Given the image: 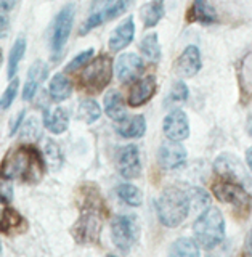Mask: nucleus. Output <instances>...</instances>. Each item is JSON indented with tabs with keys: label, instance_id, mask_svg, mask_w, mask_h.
<instances>
[{
	"label": "nucleus",
	"instance_id": "f257e3e1",
	"mask_svg": "<svg viewBox=\"0 0 252 257\" xmlns=\"http://www.w3.org/2000/svg\"><path fill=\"white\" fill-rule=\"evenodd\" d=\"M44 174L42 156L34 148L21 147L10 151L0 166V177L4 180L21 179L26 182H37Z\"/></svg>",
	"mask_w": 252,
	"mask_h": 257
},
{
	"label": "nucleus",
	"instance_id": "f03ea898",
	"mask_svg": "<svg viewBox=\"0 0 252 257\" xmlns=\"http://www.w3.org/2000/svg\"><path fill=\"white\" fill-rule=\"evenodd\" d=\"M156 212L159 222L167 228H175L190 214V201L186 191L169 187L161 193V196L156 203Z\"/></svg>",
	"mask_w": 252,
	"mask_h": 257
},
{
	"label": "nucleus",
	"instance_id": "7ed1b4c3",
	"mask_svg": "<svg viewBox=\"0 0 252 257\" xmlns=\"http://www.w3.org/2000/svg\"><path fill=\"white\" fill-rule=\"evenodd\" d=\"M193 233L194 241L207 251L220 244L225 238V219L218 207L204 209L193 223Z\"/></svg>",
	"mask_w": 252,
	"mask_h": 257
},
{
	"label": "nucleus",
	"instance_id": "20e7f679",
	"mask_svg": "<svg viewBox=\"0 0 252 257\" xmlns=\"http://www.w3.org/2000/svg\"><path fill=\"white\" fill-rule=\"evenodd\" d=\"M112 76V61L109 56L101 55L98 58L88 61L80 74L84 87L90 92H101L109 84Z\"/></svg>",
	"mask_w": 252,
	"mask_h": 257
},
{
	"label": "nucleus",
	"instance_id": "39448f33",
	"mask_svg": "<svg viewBox=\"0 0 252 257\" xmlns=\"http://www.w3.org/2000/svg\"><path fill=\"white\" fill-rule=\"evenodd\" d=\"M138 233L140 228L134 215H116L111 220V238L120 252H129L132 249L138 239Z\"/></svg>",
	"mask_w": 252,
	"mask_h": 257
},
{
	"label": "nucleus",
	"instance_id": "423d86ee",
	"mask_svg": "<svg viewBox=\"0 0 252 257\" xmlns=\"http://www.w3.org/2000/svg\"><path fill=\"white\" fill-rule=\"evenodd\" d=\"M214 171L220 179L238 183L246 190L252 187V179L247 169L239 161V158L230 155V153H223V155H220L214 161Z\"/></svg>",
	"mask_w": 252,
	"mask_h": 257
},
{
	"label": "nucleus",
	"instance_id": "0eeeda50",
	"mask_svg": "<svg viewBox=\"0 0 252 257\" xmlns=\"http://www.w3.org/2000/svg\"><path fill=\"white\" fill-rule=\"evenodd\" d=\"M212 193L218 201H222L225 204H231L236 211L249 212L252 204V196L241 185L220 179L212 185Z\"/></svg>",
	"mask_w": 252,
	"mask_h": 257
},
{
	"label": "nucleus",
	"instance_id": "6e6552de",
	"mask_svg": "<svg viewBox=\"0 0 252 257\" xmlns=\"http://www.w3.org/2000/svg\"><path fill=\"white\" fill-rule=\"evenodd\" d=\"M103 217L96 207H88L80 214L79 220L72 227V235L82 244H93L100 238Z\"/></svg>",
	"mask_w": 252,
	"mask_h": 257
},
{
	"label": "nucleus",
	"instance_id": "1a4fd4ad",
	"mask_svg": "<svg viewBox=\"0 0 252 257\" xmlns=\"http://www.w3.org/2000/svg\"><path fill=\"white\" fill-rule=\"evenodd\" d=\"M72 24H74V7L66 5L56 15L53 31H52V52L55 56H58L63 50V47L66 45L72 31Z\"/></svg>",
	"mask_w": 252,
	"mask_h": 257
},
{
	"label": "nucleus",
	"instance_id": "9d476101",
	"mask_svg": "<svg viewBox=\"0 0 252 257\" xmlns=\"http://www.w3.org/2000/svg\"><path fill=\"white\" fill-rule=\"evenodd\" d=\"M162 132L167 140L183 142L190 137V120L186 112L182 109H174L162 120Z\"/></svg>",
	"mask_w": 252,
	"mask_h": 257
},
{
	"label": "nucleus",
	"instance_id": "9b49d317",
	"mask_svg": "<svg viewBox=\"0 0 252 257\" xmlns=\"http://www.w3.org/2000/svg\"><path fill=\"white\" fill-rule=\"evenodd\" d=\"M186 148L180 142H164L159 147L158 151V161L159 166L166 171H175L186 163Z\"/></svg>",
	"mask_w": 252,
	"mask_h": 257
},
{
	"label": "nucleus",
	"instance_id": "f8f14e48",
	"mask_svg": "<svg viewBox=\"0 0 252 257\" xmlns=\"http://www.w3.org/2000/svg\"><path fill=\"white\" fill-rule=\"evenodd\" d=\"M117 169L119 174L127 180L137 179L142 174V161H140V151L137 145H127L119 151L117 156Z\"/></svg>",
	"mask_w": 252,
	"mask_h": 257
},
{
	"label": "nucleus",
	"instance_id": "ddd939ff",
	"mask_svg": "<svg viewBox=\"0 0 252 257\" xmlns=\"http://www.w3.org/2000/svg\"><path fill=\"white\" fill-rule=\"evenodd\" d=\"M201 52L196 45H188L175 61V72L183 79L194 77L201 71Z\"/></svg>",
	"mask_w": 252,
	"mask_h": 257
},
{
	"label": "nucleus",
	"instance_id": "4468645a",
	"mask_svg": "<svg viewBox=\"0 0 252 257\" xmlns=\"http://www.w3.org/2000/svg\"><path fill=\"white\" fill-rule=\"evenodd\" d=\"M143 71V60L137 53H124L116 61V76L120 84L135 80Z\"/></svg>",
	"mask_w": 252,
	"mask_h": 257
},
{
	"label": "nucleus",
	"instance_id": "2eb2a0df",
	"mask_svg": "<svg viewBox=\"0 0 252 257\" xmlns=\"http://www.w3.org/2000/svg\"><path fill=\"white\" fill-rule=\"evenodd\" d=\"M158 90V82L154 76H146L132 85L129 92V104L132 108H140L148 103Z\"/></svg>",
	"mask_w": 252,
	"mask_h": 257
},
{
	"label": "nucleus",
	"instance_id": "dca6fc26",
	"mask_svg": "<svg viewBox=\"0 0 252 257\" xmlns=\"http://www.w3.org/2000/svg\"><path fill=\"white\" fill-rule=\"evenodd\" d=\"M134 36H135V23H134L132 16H129V18H125L114 31L111 32V37H109L111 52L124 50L125 47L132 44Z\"/></svg>",
	"mask_w": 252,
	"mask_h": 257
},
{
	"label": "nucleus",
	"instance_id": "f3484780",
	"mask_svg": "<svg viewBox=\"0 0 252 257\" xmlns=\"http://www.w3.org/2000/svg\"><path fill=\"white\" fill-rule=\"evenodd\" d=\"M186 21L199 24H214L218 21V16L209 0H193L188 13H186Z\"/></svg>",
	"mask_w": 252,
	"mask_h": 257
},
{
	"label": "nucleus",
	"instance_id": "a211bd4d",
	"mask_svg": "<svg viewBox=\"0 0 252 257\" xmlns=\"http://www.w3.org/2000/svg\"><path fill=\"white\" fill-rule=\"evenodd\" d=\"M116 131L124 139H142L146 132V120L142 114L124 116L120 120H117Z\"/></svg>",
	"mask_w": 252,
	"mask_h": 257
},
{
	"label": "nucleus",
	"instance_id": "6ab92c4d",
	"mask_svg": "<svg viewBox=\"0 0 252 257\" xmlns=\"http://www.w3.org/2000/svg\"><path fill=\"white\" fill-rule=\"evenodd\" d=\"M44 125L48 132L55 135H60L68 131L69 125V114L68 111L58 106L53 109H45L44 111Z\"/></svg>",
	"mask_w": 252,
	"mask_h": 257
},
{
	"label": "nucleus",
	"instance_id": "aec40b11",
	"mask_svg": "<svg viewBox=\"0 0 252 257\" xmlns=\"http://www.w3.org/2000/svg\"><path fill=\"white\" fill-rule=\"evenodd\" d=\"M48 93L55 101H64L68 100L72 93V82L66 77V74L58 72L50 79L48 84Z\"/></svg>",
	"mask_w": 252,
	"mask_h": 257
},
{
	"label": "nucleus",
	"instance_id": "412c9836",
	"mask_svg": "<svg viewBox=\"0 0 252 257\" xmlns=\"http://www.w3.org/2000/svg\"><path fill=\"white\" fill-rule=\"evenodd\" d=\"M103 106H104V112L106 116L112 120H120L125 114V103L122 95L116 90H111L104 95V100H103Z\"/></svg>",
	"mask_w": 252,
	"mask_h": 257
},
{
	"label": "nucleus",
	"instance_id": "4be33fe9",
	"mask_svg": "<svg viewBox=\"0 0 252 257\" xmlns=\"http://www.w3.org/2000/svg\"><path fill=\"white\" fill-rule=\"evenodd\" d=\"M166 15V5L164 0H150L142 8V20L145 28H154L156 24L164 18Z\"/></svg>",
	"mask_w": 252,
	"mask_h": 257
},
{
	"label": "nucleus",
	"instance_id": "5701e85b",
	"mask_svg": "<svg viewBox=\"0 0 252 257\" xmlns=\"http://www.w3.org/2000/svg\"><path fill=\"white\" fill-rule=\"evenodd\" d=\"M169 257H201V249L193 238H178L170 246Z\"/></svg>",
	"mask_w": 252,
	"mask_h": 257
},
{
	"label": "nucleus",
	"instance_id": "b1692460",
	"mask_svg": "<svg viewBox=\"0 0 252 257\" xmlns=\"http://www.w3.org/2000/svg\"><path fill=\"white\" fill-rule=\"evenodd\" d=\"M24 53H26V39L24 37H18L15 40V44L10 50V55H8V68H7V76L8 79H13L16 76L20 68V63L23 60Z\"/></svg>",
	"mask_w": 252,
	"mask_h": 257
},
{
	"label": "nucleus",
	"instance_id": "393cba45",
	"mask_svg": "<svg viewBox=\"0 0 252 257\" xmlns=\"http://www.w3.org/2000/svg\"><path fill=\"white\" fill-rule=\"evenodd\" d=\"M140 52L146 60L156 63L161 60V44L156 32H148L140 42Z\"/></svg>",
	"mask_w": 252,
	"mask_h": 257
},
{
	"label": "nucleus",
	"instance_id": "a878e982",
	"mask_svg": "<svg viewBox=\"0 0 252 257\" xmlns=\"http://www.w3.org/2000/svg\"><path fill=\"white\" fill-rule=\"evenodd\" d=\"M100 116H101V108L95 100L88 98L79 103L77 111H76V117L79 120H82L85 124H93L95 120L100 119Z\"/></svg>",
	"mask_w": 252,
	"mask_h": 257
},
{
	"label": "nucleus",
	"instance_id": "bb28decb",
	"mask_svg": "<svg viewBox=\"0 0 252 257\" xmlns=\"http://www.w3.org/2000/svg\"><path fill=\"white\" fill-rule=\"evenodd\" d=\"M20 222L21 217L8 206V199L0 195V230L8 233L12 228L18 227Z\"/></svg>",
	"mask_w": 252,
	"mask_h": 257
},
{
	"label": "nucleus",
	"instance_id": "cd10ccee",
	"mask_svg": "<svg viewBox=\"0 0 252 257\" xmlns=\"http://www.w3.org/2000/svg\"><path fill=\"white\" fill-rule=\"evenodd\" d=\"M117 196L124 201L125 204L132 206V207H138L143 203V193L142 190L135 187L132 183H122L117 187Z\"/></svg>",
	"mask_w": 252,
	"mask_h": 257
},
{
	"label": "nucleus",
	"instance_id": "c85d7f7f",
	"mask_svg": "<svg viewBox=\"0 0 252 257\" xmlns=\"http://www.w3.org/2000/svg\"><path fill=\"white\" fill-rule=\"evenodd\" d=\"M188 195V201H190V209L196 212H202L204 209H207L210 206V196L206 190H202L199 187H193L186 191Z\"/></svg>",
	"mask_w": 252,
	"mask_h": 257
},
{
	"label": "nucleus",
	"instance_id": "c756f323",
	"mask_svg": "<svg viewBox=\"0 0 252 257\" xmlns=\"http://www.w3.org/2000/svg\"><path fill=\"white\" fill-rule=\"evenodd\" d=\"M44 156H45V163L50 166V169H60L63 163V155L60 147L56 145L53 140H47L45 147H44Z\"/></svg>",
	"mask_w": 252,
	"mask_h": 257
},
{
	"label": "nucleus",
	"instance_id": "7c9ffc66",
	"mask_svg": "<svg viewBox=\"0 0 252 257\" xmlns=\"http://www.w3.org/2000/svg\"><path fill=\"white\" fill-rule=\"evenodd\" d=\"M130 2H132V0H116V2L111 4L109 7L103 8V10H98L103 23L104 21H111V20H114V18H119L120 15L127 12Z\"/></svg>",
	"mask_w": 252,
	"mask_h": 257
},
{
	"label": "nucleus",
	"instance_id": "2f4dec72",
	"mask_svg": "<svg viewBox=\"0 0 252 257\" xmlns=\"http://www.w3.org/2000/svg\"><path fill=\"white\" fill-rule=\"evenodd\" d=\"M190 96V90H188V85H186L183 80H177V82L172 85L170 92L167 95V100L166 104H177V103H185L188 100Z\"/></svg>",
	"mask_w": 252,
	"mask_h": 257
},
{
	"label": "nucleus",
	"instance_id": "473e14b6",
	"mask_svg": "<svg viewBox=\"0 0 252 257\" xmlns=\"http://www.w3.org/2000/svg\"><path fill=\"white\" fill-rule=\"evenodd\" d=\"M48 76V68H47V64L44 61H36L32 66L29 68V72H28V80L26 82H31V84H34V85H40L44 82V80L47 79Z\"/></svg>",
	"mask_w": 252,
	"mask_h": 257
},
{
	"label": "nucleus",
	"instance_id": "72a5a7b5",
	"mask_svg": "<svg viewBox=\"0 0 252 257\" xmlns=\"http://www.w3.org/2000/svg\"><path fill=\"white\" fill-rule=\"evenodd\" d=\"M18 90H20V80L13 77L12 82L5 88V92L2 93V96H0V111H7L12 106L16 95H18Z\"/></svg>",
	"mask_w": 252,
	"mask_h": 257
},
{
	"label": "nucleus",
	"instance_id": "f704fd0d",
	"mask_svg": "<svg viewBox=\"0 0 252 257\" xmlns=\"http://www.w3.org/2000/svg\"><path fill=\"white\" fill-rule=\"evenodd\" d=\"M93 48H88V50H84L80 52L79 55H76L74 58H72L68 64H66V72H76V71H80L85 64L93 58Z\"/></svg>",
	"mask_w": 252,
	"mask_h": 257
},
{
	"label": "nucleus",
	"instance_id": "c9c22d12",
	"mask_svg": "<svg viewBox=\"0 0 252 257\" xmlns=\"http://www.w3.org/2000/svg\"><path fill=\"white\" fill-rule=\"evenodd\" d=\"M37 135H39V124H37V119L31 117V119H28L26 122L23 124L21 137H23V139H36Z\"/></svg>",
	"mask_w": 252,
	"mask_h": 257
},
{
	"label": "nucleus",
	"instance_id": "e433bc0d",
	"mask_svg": "<svg viewBox=\"0 0 252 257\" xmlns=\"http://www.w3.org/2000/svg\"><path fill=\"white\" fill-rule=\"evenodd\" d=\"M23 119H24V109H21V111L18 112V116H16V117L13 119L12 127H10V135H15L16 131H18V128L23 125Z\"/></svg>",
	"mask_w": 252,
	"mask_h": 257
},
{
	"label": "nucleus",
	"instance_id": "4c0bfd02",
	"mask_svg": "<svg viewBox=\"0 0 252 257\" xmlns=\"http://www.w3.org/2000/svg\"><path fill=\"white\" fill-rule=\"evenodd\" d=\"M15 4H16V0H0V15L10 12L15 7Z\"/></svg>",
	"mask_w": 252,
	"mask_h": 257
},
{
	"label": "nucleus",
	"instance_id": "58836bf2",
	"mask_svg": "<svg viewBox=\"0 0 252 257\" xmlns=\"http://www.w3.org/2000/svg\"><path fill=\"white\" fill-rule=\"evenodd\" d=\"M116 0H93V8L96 12L98 10H103V8H106V7H109L111 4H114Z\"/></svg>",
	"mask_w": 252,
	"mask_h": 257
},
{
	"label": "nucleus",
	"instance_id": "ea45409f",
	"mask_svg": "<svg viewBox=\"0 0 252 257\" xmlns=\"http://www.w3.org/2000/svg\"><path fill=\"white\" fill-rule=\"evenodd\" d=\"M8 29H10V24H8V20L4 15H0V37H5Z\"/></svg>",
	"mask_w": 252,
	"mask_h": 257
},
{
	"label": "nucleus",
	"instance_id": "a19ab883",
	"mask_svg": "<svg viewBox=\"0 0 252 257\" xmlns=\"http://www.w3.org/2000/svg\"><path fill=\"white\" fill-rule=\"evenodd\" d=\"M246 251H247V254L252 255V228H250L249 235H247V239H246Z\"/></svg>",
	"mask_w": 252,
	"mask_h": 257
},
{
	"label": "nucleus",
	"instance_id": "79ce46f5",
	"mask_svg": "<svg viewBox=\"0 0 252 257\" xmlns=\"http://www.w3.org/2000/svg\"><path fill=\"white\" fill-rule=\"evenodd\" d=\"M246 164L249 167V171L252 172V147L247 148V151H246Z\"/></svg>",
	"mask_w": 252,
	"mask_h": 257
},
{
	"label": "nucleus",
	"instance_id": "37998d69",
	"mask_svg": "<svg viewBox=\"0 0 252 257\" xmlns=\"http://www.w3.org/2000/svg\"><path fill=\"white\" fill-rule=\"evenodd\" d=\"M246 128H247V134H249V137H250V139H252V116H249V117H247Z\"/></svg>",
	"mask_w": 252,
	"mask_h": 257
},
{
	"label": "nucleus",
	"instance_id": "c03bdc74",
	"mask_svg": "<svg viewBox=\"0 0 252 257\" xmlns=\"http://www.w3.org/2000/svg\"><path fill=\"white\" fill-rule=\"evenodd\" d=\"M250 64H252V63H250ZM246 71H252V66H247ZM244 74L247 76V80H249V82H252V72H244Z\"/></svg>",
	"mask_w": 252,
	"mask_h": 257
},
{
	"label": "nucleus",
	"instance_id": "a18cd8bd",
	"mask_svg": "<svg viewBox=\"0 0 252 257\" xmlns=\"http://www.w3.org/2000/svg\"><path fill=\"white\" fill-rule=\"evenodd\" d=\"M0 63H2V50H0Z\"/></svg>",
	"mask_w": 252,
	"mask_h": 257
},
{
	"label": "nucleus",
	"instance_id": "49530a36",
	"mask_svg": "<svg viewBox=\"0 0 252 257\" xmlns=\"http://www.w3.org/2000/svg\"><path fill=\"white\" fill-rule=\"evenodd\" d=\"M0 252H2V243H0Z\"/></svg>",
	"mask_w": 252,
	"mask_h": 257
},
{
	"label": "nucleus",
	"instance_id": "de8ad7c7",
	"mask_svg": "<svg viewBox=\"0 0 252 257\" xmlns=\"http://www.w3.org/2000/svg\"><path fill=\"white\" fill-rule=\"evenodd\" d=\"M108 257H116V255H108Z\"/></svg>",
	"mask_w": 252,
	"mask_h": 257
}]
</instances>
